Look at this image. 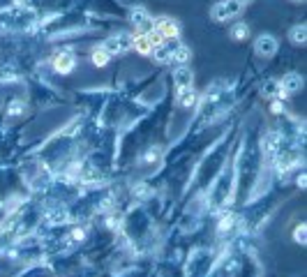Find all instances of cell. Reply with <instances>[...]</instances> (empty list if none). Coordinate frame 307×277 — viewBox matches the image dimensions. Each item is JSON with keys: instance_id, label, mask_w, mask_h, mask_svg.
Listing matches in <instances>:
<instances>
[{"instance_id": "1", "label": "cell", "mask_w": 307, "mask_h": 277, "mask_svg": "<svg viewBox=\"0 0 307 277\" xmlns=\"http://www.w3.org/2000/svg\"><path fill=\"white\" fill-rule=\"evenodd\" d=\"M240 12H242V7L236 3V0H222V3L213 5L210 18H213V21H229V18L238 16Z\"/></svg>"}, {"instance_id": "5", "label": "cell", "mask_w": 307, "mask_h": 277, "mask_svg": "<svg viewBox=\"0 0 307 277\" xmlns=\"http://www.w3.org/2000/svg\"><path fill=\"white\" fill-rule=\"evenodd\" d=\"M130 21H132V26L139 28L141 32H150V30H153V18H150L148 14H146V9H141V7L132 9Z\"/></svg>"}, {"instance_id": "17", "label": "cell", "mask_w": 307, "mask_h": 277, "mask_svg": "<svg viewBox=\"0 0 307 277\" xmlns=\"http://www.w3.org/2000/svg\"><path fill=\"white\" fill-rule=\"evenodd\" d=\"M293 238H296L298 245H305L307 243V235H305V224L296 226V233H293Z\"/></svg>"}, {"instance_id": "7", "label": "cell", "mask_w": 307, "mask_h": 277, "mask_svg": "<svg viewBox=\"0 0 307 277\" xmlns=\"http://www.w3.org/2000/svg\"><path fill=\"white\" fill-rule=\"evenodd\" d=\"M53 65H56V72H60V74H70L72 69H74V65H76V58H74V53L65 51V53H58V55H56Z\"/></svg>"}, {"instance_id": "6", "label": "cell", "mask_w": 307, "mask_h": 277, "mask_svg": "<svg viewBox=\"0 0 307 277\" xmlns=\"http://www.w3.org/2000/svg\"><path fill=\"white\" fill-rule=\"evenodd\" d=\"M277 83H279V88H282L284 95H291V92H298L302 88V76L300 74H296V72H291Z\"/></svg>"}, {"instance_id": "20", "label": "cell", "mask_w": 307, "mask_h": 277, "mask_svg": "<svg viewBox=\"0 0 307 277\" xmlns=\"http://www.w3.org/2000/svg\"><path fill=\"white\" fill-rule=\"evenodd\" d=\"M298 3H300V0H298Z\"/></svg>"}, {"instance_id": "11", "label": "cell", "mask_w": 307, "mask_h": 277, "mask_svg": "<svg viewBox=\"0 0 307 277\" xmlns=\"http://www.w3.org/2000/svg\"><path fill=\"white\" fill-rule=\"evenodd\" d=\"M171 51H173V46L162 44V46H155L150 53H153V58L157 60V63H171Z\"/></svg>"}, {"instance_id": "4", "label": "cell", "mask_w": 307, "mask_h": 277, "mask_svg": "<svg viewBox=\"0 0 307 277\" xmlns=\"http://www.w3.org/2000/svg\"><path fill=\"white\" fill-rule=\"evenodd\" d=\"M254 51L261 58H273L277 53V39L273 35H259L254 42Z\"/></svg>"}, {"instance_id": "3", "label": "cell", "mask_w": 307, "mask_h": 277, "mask_svg": "<svg viewBox=\"0 0 307 277\" xmlns=\"http://www.w3.org/2000/svg\"><path fill=\"white\" fill-rule=\"evenodd\" d=\"M153 28L159 32V35L164 37V39H169V37H178V35H180V28H178V21H173L171 16H157V18H153Z\"/></svg>"}, {"instance_id": "10", "label": "cell", "mask_w": 307, "mask_h": 277, "mask_svg": "<svg viewBox=\"0 0 307 277\" xmlns=\"http://www.w3.org/2000/svg\"><path fill=\"white\" fill-rule=\"evenodd\" d=\"M132 49H136L139 53L148 55L150 51H153V44L148 42V37H146V32H141V35H134V42H132Z\"/></svg>"}, {"instance_id": "14", "label": "cell", "mask_w": 307, "mask_h": 277, "mask_svg": "<svg viewBox=\"0 0 307 277\" xmlns=\"http://www.w3.org/2000/svg\"><path fill=\"white\" fill-rule=\"evenodd\" d=\"M247 35H250V28H247L245 23H236V26L231 28V37H233V39L240 42V39H245Z\"/></svg>"}, {"instance_id": "12", "label": "cell", "mask_w": 307, "mask_h": 277, "mask_svg": "<svg viewBox=\"0 0 307 277\" xmlns=\"http://www.w3.org/2000/svg\"><path fill=\"white\" fill-rule=\"evenodd\" d=\"M289 37H291L293 44L302 46V44L307 42V28H305V26H293L291 32H289Z\"/></svg>"}, {"instance_id": "8", "label": "cell", "mask_w": 307, "mask_h": 277, "mask_svg": "<svg viewBox=\"0 0 307 277\" xmlns=\"http://www.w3.org/2000/svg\"><path fill=\"white\" fill-rule=\"evenodd\" d=\"M173 81H176L178 88H190L192 86V69L187 65H180V67L173 69Z\"/></svg>"}, {"instance_id": "19", "label": "cell", "mask_w": 307, "mask_h": 277, "mask_svg": "<svg viewBox=\"0 0 307 277\" xmlns=\"http://www.w3.org/2000/svg\"><path fill=\"white\" fill-rule=\"evenodd\" d=\"M238 5H240V7H245V5H250V3H254V0H236Z\"/></svg>"}, {"instance_id": "13", "label": "cell", "mask_w": 307, "mask_h": 277, "mask_svg": "<svg viewBox=\"0 0 307 277\" xmlns=\"http://www.w3.org/2000/svg\"><path fill=\"white\" fill-rule=\"evenodd\" d=\"M187 60H190V49H187V46H173V51H171V63L185 65Z\"/></svg>"}, {"instance_id": "9", "label": "cell", "mask_w": 307, "mask_h": 277, "mask_svg": "<svg viewBox=\"0 0 307 277\" xmlns=\"http://www.w3.org/2000/svg\"><path fill=\"white\" fill-rule=\"evenodd\" d=\"M176 100H178V104L180 106H192L196 102V92H194V88H178V95H176Z\"/></svg>"}, {"instance_id": "16", "label": "cell", "mask_w": 307, "mask_h": 277, "mask_svg": "<svg viewBox=\"0 0 307 277\" xmlns=\"http://www.w3.org/2000/svg\"><path fill=\"white\" fill-rule=\"evenodd\" d=\"M263 92H265V95H270V97H284V92H282V88H279L277 81H268V83H265Z\"/></svg>"}, {"instance_id": "18", "label": "cell", "mask_w": 307, "mask_h": 277, "mask_svg": "<svg viewBox=\"0 0 307 277\" xmlns=\"http://www.w3.org/2000/svg\"><path fill=\"white\" fill-rule=\"evenodd\" d=\"M21 111H24V102H19V100H16V102H14V104H12V106H10V113H12V115H14V113H21Z\"/></svg>"}, {"instance_id": "15", "label": "cell", "mask_w": 307, "mask_h": 277, "mask_svg": "<svg viewBox=\"0 0 307 277\" xmlns=\"http://www.w3.org/2000/svg\"><path fill=\"white\" fill-rule=\"evenodd\" d=\"M109 60H111V55H109L104 49H97V51L93 53V63L97 65V67H104V65H109Z\"/></svg>"}, {"instance_id": "2", "label": "cell", "mask_w": 307, "mask_h": 277, "mask_svg": "<svg viewBox=\"0 0 307 277\" xmlns=\"http://www.w3.org/2000/svg\"><path fill=\"white\" fill-rule=\"evenodd\" d=\"M132 42H134V35H127V32H120V35L109 37V39L102 44V49L107 51L109 55H116V53H122V51L132 49Z\"/></svg>"}]
</instances>
